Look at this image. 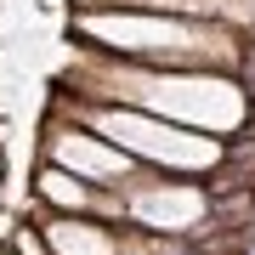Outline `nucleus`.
Here are the masks:
<instances>
[{"label":"nucleus","mask_w":255,"mask_h":255,"mask_svg":"<svg viewBox=\"0 0 255 255\" xmlns=\"http://www.w3.org/2000/svg\"><path fill=\"white\" fill-rule=\"evenodd\" d=\"M17 244H23V255H46V244H40V238H28V233H17Z\"/></svg>","instance_id":"obj_1"},{"label":"nucleus","mask_w":255,"mask_h":255,"mask_svg":"<svg viewBox=\"0 0 255 255\" xmlns=\"http://www.w3.org/2000/svg\"><path fill=\"white\" fill-rule=\"evenodd\" d=\"M0 176H6V159H0Z\"/></svg>","instance_id":"obj_2"}]
</instances>
